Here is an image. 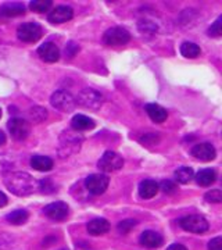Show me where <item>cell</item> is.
Here are the masks:
<instances>
[{
  "mask_svg": "<svg viewBox=\"0 0 222 250\" xmlns=\"http://www.w3.org/2000/svg\"><path fill=\"white\" fill-rule=\"evenodd\" d=\"M38 54L46 62H56L60 59V50L53 42H46L42 46H39Z\"/></svg>",
  "mask_w": 222,
  "mask_h": 250,
  "instance_id": "cell-13",
  "label": "cell"
},
{
  "mask_svg": "<svg viewBox=\"0 0 222 250\" xmlns=\"http://www.w3.org/2000/svg\"><path fill=\"white\" fill-rule=\"evenodd\" d=\"M72 17H74V10L70 6H57L49 13L47 20L52 24H62L70 21Z\"/></svg>",
  "mask_w": 222,
  "mask_h": 250,
  "instance_id": "cell-11",
  "label": "cell"
},
{
  "mask_svg": "<svg viewBox=\"0 0 222 250\" xmlns=\"http://www.w3.org/2000/svg\"><path fill=\"white\" fill-rule=\"evenodd\" d=\"M54 163L50 157H46V156H34L31 159V167L35 168L36 171H50L53 168Z\"/></svg>",
  "mask_w": 222,
  "mask_h": 250,
  "instance_id": "cell-20",
  "label": "cell"
},
{
  "mask_svg": "<svg viewBox=\"0 0 222 250\" xmlns=\"http://www.w3.org/2000/svg\"><path fill=\"white\" fill-rule=\"evenodd\" d=\"M38 187L42 193H53L54 192V185L49 178H44L40 182H38Z\"/></svg>",
  "mask_w": 222,
  "mask_h": 250,
  "instance_id": "cell-30",
  "label": "cell"
},
{
  "mask_svg": "<svg viewBox=\"0 0 222 250\" xmlns=\"http://www.w3.org/2000/svg\"><path fill=\"white\" fill-rule=\"evenodd\" d=\"M28 213L25 210H16V211H11L10 214L6 215V220L13 225H22L28 221Z\"/></svg>",
  "mask_w": 222,
  "mask_h": 250,
  "instance_id": "cell-24",
  "label": "cell"
},
{
  "mask_svg": "<svg viewBox=\"0 0 222 250\" xmlns=\"http://www.w3.org/2000/svg\"><path fill=\"white\" fill-rule=\"evenodd\" d=\"M71 126L75 131H88V129L95 128V121L83 114H77L72 118Z\"/></svg>",
  "mask_w": 222,
  "mask_h": 250,
  "instance_id": "cell-19",
  "label": "cell"
},
{
  "mask_svg": "<svg viewBox=\"0 0 222 250\" xmlns=\"http://www.w3.org/2000/svg\"><path fill=\"white\" fill-rule=\"evenodd\" d=\"M131 41V34L122 27H113L107 29L103 36V42L107 46H122Z\"/></svg>",
  "mask_w": 222,
  "mask_h": 250,
  "instance_id": "cell-7",
  "label": "cell"
},
{
  "mask_svg": "<svg viewBox=\"0 0 222 250\" xmlns=\"http://www.w3.org/2000/svg\"><path fill=\"white\" fill-rule=\"evenodd\" d=\"M159 189H161L165 195H175L178 190V187L175 185V182H172V181H162L160 185H159Z\"/></svg>",
  "mask_w": 222,
  "mask_h": 250,
  "instance_id": "cell-27",
  "label": "cell"
},
{
  "mask_svg": "<svg viewBox=\"0 0 222 250\" xmlns=\"http://www.w3.org/2000/svg\"><path fill=\"white\" fill-rule=\"evenodd\" d=\"M50 103L54 108L60 110L62 113H70L77 106V100L67 90H57L50 98Z\"/></svg>",
  "mask_w": 222,
  "mask_h": 250,
  "instance_id": "cell-3",
  "label": "cell"
},
{
  "mask_svg": "<svg viewBox=\"0 0 222 250\" xmlns=\"http://www.w3.org/2000/svg\"><path fill=\"white\" fill-rule=\"evenodd\" d=\"M208 250H222V238L221 236H217L210 241L208 243Z\"/></svg>",
  "mask_w": 222,
  "mask_h": 250,
  "instance_id": "cell-34",
  "label": "cell"
},
{
  "mask_svg": "<svg viewBox=\"0 0 222 250\" xmlns=\"http://www.w3.org/2000/svg\"><path fill=\"white\" fill-rule=\"evenodd\" d=\"M98 167L103 172H116L124 167V159L118 153L108 150L100 157Z\"/></svg>",
  "mask_w": 222,
  "mask_h": 250,
  "instance_id": "cell-6",
  "label": "cell"
},
{
  "mask_svg": "<svg viewBox=\"0 0 222 250\" xmlns=\"http://www.w3.org/2000/svg\"><path fill=\"white\" fill-rule=\"evenodd\" d=\"M4 185L11 193L17 196H28L35 192L38 182L31 174L24 171H16L4 175Z\"/></svg>",
  "mask_w": 222,
  "mask_h": 250,
  "instance_id": "cell-1",
  "label": "cell"
},
{
  "mask_svg": "<svg viewBox=\"0 0 222 250\" xmlns=\"http://www.w3.org/2000/svg\"><path fill=\"white\" fill-rule=\"evenodd\" d=\"M43 35L42 27L36 22H25L21 24L17 29V36L20 41L27 42V43H34L38 42Z\"/></svg>",
  "mask_w": 222,
  "mask_h": 250,
  "instance_id": "cell-5",
  "label": "cell"
},
{
  "mask_svg": "<svg viewBox=\"0 0 222 250\" xmlns=\"http://www.w3.org/2000/svg\"><path fill=\"white\" fill-rule=\"evenodd\" d=\"M221 25H222V17H218L217 18V21H215L213 25L210 27V29H208V35L214 36V38H218V36H221V34H222Z\"/></svg>",
  "mask_w": 222,
  "mask_h": 250,
  "instance_id": "cell-31",
  "label": "cell"
},
{
  "mask_svg": "<svg viewBox=\"0 0 222 250\" xmlns=\"http://www.w3.org/2000/svg\"><path fill=\"white\" fill-rule=\"evenodd\" d=\"M86 229L90 235L99 236V235H104L110 231V223L106 218H95L86 225Z\"/></svg>",
  "mask_w": 222,
  "mask_h": 250,
  "instance_id": "cell-15",
  "label": "cell"
},
{
  "mask_svg": "<svg viewBox=\"0 0 222 250\" xmlns=\"http://www.w3.org/2000/svg\"><path fill=\"white\" fill-rule=\"evenodd\" d=\"M13 248V241H10L9 238H0V250H9Z\"/></svg>",
  "mask_w": 222,
  "mask_h": 250,
  "instance_id": "cell-35",
  "label": "cell"
},
{
  "mask_svg": "<svg viewBox=\"0 0 222 250\" xmlns=\"http://www.w3.org/2000/svg\"><path fill=\"white\" fill-rule=\"evenodd\" d=\"M215 181H217V172L211 170V168L199 171L197 175H196V182L200 187H210V185H213Z\"/></svg>",
  "mask_w": 222,
  "mask_h": 250,
  "instance_id": "cell-21",
  "label": "cell"
},
{
  "mask_svg": "<svg viewBox=\"0 0 222 250\" xmlns=\"http://www.w3.org/2000/svg\"><path fill=\"white\" fill-rule=\"evenodd\" d=\"M52 7V1L50 0H34L29 3V9L35 13H44L49 11Z\"/></svg>",
  "mask_w": 222,
  "mask_h": 250,
  "instance_id": "cell-26",
  "label": "cell"
},
{
  "mask_svg": "<svg viewBox=\"0 0 222 250\" xmlns=\"http://www.w3.org/2000/svg\"><path fill=\"white\" fill-rule=\"evenodd\" d=\"M25 13V6L22 3H6L0 7V14L4 17H18Z\"/></svg>",
  "mask_w": 222,
  "mask_h": 250,
  "instance_id": "cell-18",
  "label": "cell"
},
{
  "mask_svg": "<svg viewBox=\"0 0 222 250\" xmlns=\"http://www.w3.org/2000/svg\"><path fill=\"white\" fill-rule=\"evenodd\" d=\"M146 111H147V114L150 117L151 121H154V123H157V124L164 123V121L167 120V117H168L167 110L164 107H161L160 104H156V103L147 104V106H146Z\"/></svg>",
  "mask_w": 222,
  "mask_h": 250,
  "instance_id": "cell-17",
  "label": "cell"
},
{
  "mask_svg": "<svg viewBox=\"0 0 222 250\" xmlns=\"http://www.w3.org/2000/svg\"><path fill=\"white\" fill-rule=\"evenodd\" d=\"M0 117H1V110H0Z\"/></svg>",
  "mask_w": 222,
  "mask_h": 250,
  "instance_id": "cell-39",
  "label": "cell"
},
{
  "mask_svg": "<svg viewBox=\"0 0 222 250\" xmlns=\"http://www.w3.org/2000/svg\"><path fill=\"white\" fill-rule=\"evenodd\" d=\"M43 213L54 221H62L68 217L70 208L64 202H54V203H50L44 207Z\"/></svg>",
  "mask_w": 222,
  "mask_h": 250,
  "instance_id": "cell-10",
  "label": "cell"
},
{
  "mask_svg": "<svg viewBox=\"0 0 222 250\" xmlns=\"http://www.w3.org/2000/svg\"><path fill=\"white\" fill-rule=\"evenodd\" d=\"M179 225H181L182 229H185L187 232L192 233H204L210 228L207 220H205L203 215L199 214L186 215V217L181 218L179 220Z\"/></svg>",
  "mask_w": 222,
  "mask_h": 250,
  "instance_id": "cell-2",
  "label": "cell"
},
{
  "mask_svg": "<svg viewBox=\"0 0 222 250\" xmlns=\"http://www.w3.org/2000/svg\"><path fill=\"white\" fill-rule=\"evenodd\" d=\"M108 184H110V178L104 174H92L85 179V187L88 189V192L96 196L103 195L106 192Z\"/></svg>",
  "mask_w": 222,
  "mask_h": 250,
  "instance_id": "cell-8",
  "label": "cell"
},
{
  "mask_svg": "<svg viewBox=\"0 0 222 250\" xmlns=\"http://www.w3.org/2000/svg\"><path fill=\"white\" fill-rule=\"evenodd\" d=\"M29 117H31V120L34 121V123H43L44 120L47 118V110L43 107H39V106H36V107H32L29 110Z\"/></svg>",
  "mask_w": 222,
  "mask_h": 250,
  "instance_id": "cell-25",
  "label": "cell"
},
{
  "mask_svg": "<svg viewBox=\"0 0 222 250\" xmlns=\"http://www.w3.org/2000/svg\"><path fill=\"white\" fill-rule=\"evenodd\" d=\"M135 225H136V221H135V220H125V221H121V223L118 224L117 229H118V232L120 233H124L125 235V233L129 232Z\"/></svg>",
  "mask_w": 222,
  "mask_h": 250,
  "instance_id": "cell-29",
  "label": "cell"
},
{
  "mask_svg": "<svg viewBox=\"0 0 222 250\" xmlns=\"http://www.w3.org/2000/svg\"><path fill=\"white\" fill-rule=\"evenodd\" d=\"M175 179H177L179 184H189L193 177H195V172H193V168H190V167H181V168H178L175 171Z\"/></svg>",
  "mask_w": 222,
  "mask_h": 250,
  "instance_id": "cell-23",
  "label": "cell"
},
{
  "mask_svg": "<svg viewBox=\"0 0 222 250\" xmlns=\"http://www.w3.org/2000/svg\"><path fill=\"white\" fill-rule=\"evenodd\" d=\"M181 53L186 59H196V57L200 56L202 50H200L199 45H196L195 42H185L181 46Z\"/></svg>",
  "mask_w": 222,
  "mask_h": 250,
  "instance_id": "cell-22",
  "label": "cell"
},
{
  "mask_svg": "<svg viewBox=\"0 0 222 250\" xmlns=\"http://www.w3.org/2000/svg\"><path fill=\"white\" fill-rule=\"evenodd\" d=\"M9 131L14 139L24 141V139H27L28 135L31 132V125L25 120L16 117L9 121Z\"/></svg>",
  "mask_w": 222,
  "mask_h": 250,
  "instance_id": "cell-9",
  "label": "cell"
},
{
  "mask_svg": "<svg viewBox=\"0 0 222 250\" xmlns=\"http://www.w3.org/2000/svg\"><path fill=\"white\" fill-rule=\"evenodd\" d=\"M11 167V160L9 157H6V154H1L0 156V172H4Z\"/></svg>",
  "mask_w": 222,
  "mask_h": 250,
  "instance_id": "cell-33",
  "label": "cell"
},
{
  "mask_svg": "<svg viewBox=\"0 0 222 250\" xmlns=\"http://www.w3.org/2000/svg\"><path fill=\"white\" fill-rule=\"evenodd\" d=\"M141 245L144 248H149V249H157L160 248L161 245L164 243V238L161 236L159 232H154V231H144L139 238Z\"/></svg>",
  "mask_w": 222,
  "mask_h": 250,
  "instance_id": "cell-14",
  "label": "cell"
},
{
  "mask_svg": "<svg viewBox=\"0 0 222 250\" xmlns=\"http://www.w3.org/2000/svg\"><path fill=\"white\" fill-rule=\"evenodd\" d=\"M205 200L210 203H221L222 202V192L220 189H213L205 193Z\"/></svg>",
  "mask_w": 222,
  "mask_h": 250,
  "instance_id": "cell-28",
  "label": "cell"
},
{
  "mask_svg": "<svg viewBox=\"0 0 222 250\" xmlns=\"http://www.w3.org/2000/svg\"><path fill=\"white\" fill-rule=\"evenodd\" d=\"M159 184L153 179H144L139 184V195L142 199H151L159 193Z\"/></svg>",
  "mask_w": 222,
  "mask_h": 250,
  "instance_id": "cell-16",
  "label": "cell"
},
{
  "mask_svg": "<svg viewBox=\"0 0 222 250\" xmlns=\"http://www.w3.org/2000/svg\"><path fill=\"white\" fill-rule=\"evenodd\" d=\"M4 143H6V135L0 131V146H1V145H4Z\"/></svg>",
  "mask_w": 222,
  "mask_h": 250,
  "instance_id": "cell-38",
  "label": "cell"
},
{
  "mask_svg": "<svg viewBox=\"0 0 222 250\" xmlns=\"http://www.w3.org/2000/svg\"><path fill=\"white\" fill-rule=\"evenodd\" d=\"M60 250H68V249H60Z\"/></svg>",
  "mask_w": 222,
  "mask_h": 250,
  "instance_id": "cell-40",
  "label": "cell"
},
{
  "mask_svg": "<svg viewBox=\"0 0 222 250\" xmlns=\"http://www.w3.org/2000/svg\"><path fill=\"white\" fill-rule=\"evenodd\" d=\"M141 142L144 145H156L159 142V136L156 134H146L141 138Z\"/></svg>",
  "mask_w": 222,
  "mask_h": 250,
  "instance_id": "cell-32",
  "label": "cell"
},
{
  "mask_svg": "<svg viewBox=\"0 0 222 250\" xmlns=\"http://www.w3.org/2000/svg\"><path fill=\"white\" fill-rule=\"evenodd\" d=\"M192 154L197 160L211 161L215 159L217 150L211 143H199V145H195V147L192 149Z\"/></svg>",
  "mask_w": 222,
  "mask_h": 250,
  "instance_id": "cell-12",
  "label": "cell"
},
{
  "mask_svg": "<svg viewBox=\"0 0 222 250\" xmlns=\"http://www.w3.org/2000/svg\"><path fill=\"white\" fill-rule=\"evenodd\" d=\"M167 250H187V249L183 246V245H181V243H172Z\"/></svg>",
  "mask_w": 222,
  "mask_h": 250,
  "instance_id": "cell-36",
  "label": "cell"
},
{
  "mask_svg": "<svg viewBox=\"0 0 222 250\" xmlns=\"http://www.w3.org/2000/svg\"><path fill=\"white\" fill-rule=\"evenodd\" d=\"M6 205H7V196L3 192H0V208L4 207Z\"/></svg>",
  "mask_w": 222,
  "mask_h": 250,
  "instance_id": "cell-37",
  "label": "cell"
},
{
  "mask_svg": "<svg viewBox=\"0 0 222 250\" xmlns=\"http://www.w3.org/2000/svg\"><path fill=\"white\" fill-rule=\"evenodd\" d=\"M75 100H77V103H80L83 107L90 108V110H98L103 104V95L98 90L92 89V88H86V89L81 90L78 98Z\"/></svg>",
  "mask_w": 222,
  "mask_h": 250,
  "instance_id": "cell-4",
  "label": "cell"
}]
</instances>
